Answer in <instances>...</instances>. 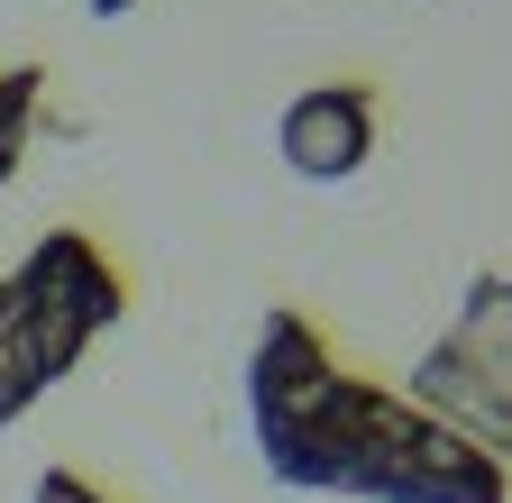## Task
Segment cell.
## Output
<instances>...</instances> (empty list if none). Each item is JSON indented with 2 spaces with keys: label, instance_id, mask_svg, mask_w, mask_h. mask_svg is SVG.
Returning <instances> with one entry per match:
<instances>
[{
  "label": "cell",
  "instance_id": "obj_1",
  "mask_svg": "<svg viewBox=\"0 0 512 503\" xmlns=\"http://www.w3.org/2000/svg\"><path fill=\"white\" fill-rule=\"evenodd\" d=\"M247 421L256 458L284 494L348 503H512L503 458L476 449L430 403H403L348 375L302 311H266L247 348Z\"/></svg>",
  "mask_w": 512,
  "mask_h": 503
},
{
  "label": "cell",
  "instance_id": "obj_2",
  "mask_svg": "<svg viewBox=\"0 0 512 503\" xmlns=\"http://www.w3.org/2000/svg\"><path fill=\"white\" fill-rule=\"evenodd\" d=\"M128 284L101 257V238L83 229H46L28 257L0 275V430H10L46 385L83 366L101 330H119Z\"/></svg>",
  "mask_w": 512,
  "mask_h": 503
},
{
  "label": "cell",
  "instance_id": "obj_3",
  "mask_svg": "<svg viewBox=\"0 0 512 503\" xmlns=\"http://www.w3.org/2000/svg\"><path fill=\"white\" fill-rule=\"evenodd\" d=\"M421 403L476 449L512 458V275H476L439 348H421Z\"/></svg>",
  "mask_w": 512,
  "mask_h": 503
},
{
  "label": "cell",
  "instance_id": "obj_4",
  "mask_svg": "<svg viewBox=\"0 0 512 503\" xmlns=\"http://www.w3.org/2000/svg\"><path fill=\"white\" fill-rule=\"evenodd\" d=\"M275 147L302 183H348L375 156V101L357 83H311L302 101H284L275 119Z\"/></svg>",
  "mask_w": 512,
  "mask_h": 503
},
{
  "label": "cell",
  "instance_id": "obj_5",
  "mask_svg": "<svg viewBox=\"0 0 512 503\" xmlns=\"http://www.w3.org/2000/svg\"><path fill=\"white\" fill-rule=\"evenodd\" d=\"M37 110H46V65H10L0 74V183L19 174L28 138H37Z\"/></svg>",
  "mask_w": 512,
  "mask_h": 503
},
{
  "label": "cell",
  "instance_id": "obj_6",
  "mask_svg": "<svg viewBox=\"0 0 512 503\" xmlns=\"http://www.w3.org/2000/svg\"><path fill=\"white\" fill-rule=\"evenodd\" d=\"M37 503H110V494H101L92 476H74V467H46V476H37Z\"/></svg>",
  "mask_w": 512,
  "mask_h": 503
},
{
  "label": "cell",
  "instance_id": "obj_7",
  "mask_svg": "<svg viewBox=\"0 0 512 503\" xmlns=\"http://www.w3.org/2000/svg\"><path fill=\"white\" fill-rule=\"evenodd\" d=\"M83 10H92V19H128V10H138V0H83Z\"/></svg>",
  "mask_w": 512,
  "mask_h": 503
}]
</instances>
